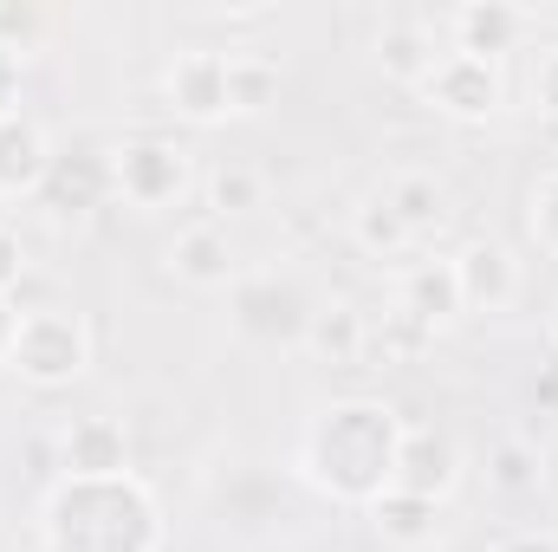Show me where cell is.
<instances>
[{"label": "cell", "mask_w": 558, "mask_h": 552, "mask_svg": "<svg viewBox=\"0 0 558 552\" xmlns=\"http://www.w3.org/2000/svg\"><path fill=\"white\" fill-rule=\"evenodd\" d=\"M403 416L384 397H338L299 429L292 468L312 494L331 507H371L377 494L397 488V448H403Z\"/></svg>", "instance_id": "6da1fadb"}, {"label": "cell", "mask_w": 558, "mask_h": 552, "mask_svg": "<svg viewBox=\"0 0 558 552\" xmlns=\"http://www.w3.org/2000/svg\"><path fill=\"white\" fill-rule=\"evenodd\" d=\"M162 501L156 488L131 475H98L72 481L59 475L46 507H39V547L46 552H162Z\"/></svg>", "instance_id": "7a4b0ae2"}, {"label": "cell", "mask_w": 558, "mask_h": 552, "mask_svg": "<svg viewBox=\"0 0 558 552\" xmlns=\"http://www.w3.org/2000/svg\"><path fill=\"white\" fill-rule=\"evenodd\" d=\"M7 371L20 384H33V391L78 384L92 371V325H85V312H72V305H33V312H20Z\"/></svg>", "instance_id": "3957f363"}, {"label": "cell", "mask_w": 558, "mask_h": 552, "mask_svg": "<svg viewBox=\"0 0 558 552\" xmlns=\"http://www.w3.org/2000/svg\"><path fill=\"white\" fill-rule=\"evenodd\" d=\"M111 182H118V202L137 208V215H162L189 195L195 182V156L175 137H124L111 149Z\"/></svg>", "instance_id": "277c9868"}, {"label": "cell", "mask_w": 558, "mask_h": 552, "mask_svg": "<svg viewBox=\"0 0 558 552\" xmlns=\"http://www.w3.org/2000/svg\"><path fill=\"white\" fill-rule=\"evenodd\" d=\"M416 98L428 111H441V118H454V124H487L500 105H507V72L494 65V59H474V52H441L435 59V72L416 85Z\"/></svg>", "instance_id": "5b68a950"}, {"label": "cell", "mask_w": 558, "mask_h": 552, "mask_svg": "<svg viewBox=\"0 0 558 552\" xmlns=\"http://www.w3.org/2000/svg\"><path fill=\"white\" fill-rule=\"evenodd\" d=\"M234 325L260 345H305V325H312V299L299 292V279L286 274H241L234 292Z\"/></svg>", "instance_id": "8992f818"}, {"label": "cell", "mask_w": 558, "mask_h": 552, "mask_svg": "<svg viewBox=\"0 0 558 552\" xmlns=\"http://www.w3.org/2000/svg\"><path fill=\"white\" fill-rule=\"evenodd\" d=\"M162 98H169V111H175L182 124H195V131L228 124V118H234V111H228V52H215V46L175 52L169 72H162Z\"/></svg>", "instance_id": "52a82bcc"}, {"label": "cell", "mask_w": 558, "mask_h": 552, "mask_svg": "<svg viewBox=\"0 0 558 552\" xmlns=\"http://www.w3.org/2000/svg\"><path fill=\"white\" fill-rule=\"evenodd\" d=\"M46 215L65 228V221H92L105 202H118V182H111V149L98 143H78V149H59L52 156V176L39 189Z\"/></svg>", "instance_id": "ba28073f"}, {"label": "cell", "mask_w": 558, "mask_h": 552, "mask_svg": "<svg viewBox=\"0 0 558 552\" xmlns=\"http://www.w3.org/2000/svg\"><path fill=\"white\" fill-rule=\"evenodd\" d=\"M533 33H539V13L520 7V0H461L448 13V46L474 52V59H494V65L507 52H520Z\"/></svg>", "instance_id": "9c48e42d"}, {"label": "cell", "mask_w": 558, "mask_h": 552, "mask_svg": "<svg viewBox=\"0 0 558 552\" xmlns=\"http://www.w3.org/2000/svg\"><path fill=\"white\" fill-rule=\"evenodd\" d=\"M461 475H468V455H461V442L448 429H435V422H410L403 429V448H397V488L403 494H422V501L448 507Z\"/></svg>", "instance_id": "30bf717a"}, {"label": "cell", "mask_w": 558, "mask_h": 552, "mask_svg": "<svg viewBox=\"0 0 558 552\" xmlns=\"http://www.w3.org/2000/svg\"><path fill=\"white\" fill-rule=\"evenodd\" d=\"M162 267H169V279H182L189 292H234L241 254H234V241H228L221 221H195V228H182L162 248Z\"/></svg>", "instance_id": "8fae6325"}, {"label": "cell", "mask_w": 558, "mask_h": 552, "mask_svg": "<svg viewBox=\"0 0 558 552\" xmlns=\"http://www.w3.org/2000/svg\"><path fill=\"white\" fill-rule=\"evenodd\" d=\"M52 131L33 111L0 118V202H39L46 176H52Z\"/></svg>", "instance_id": "7c38bea8"}, {"label": "cell", "mask_w": 558, "mask_h": 552, "mask_svg": "<svg viewBox=\"0 0 558 552\" xmlns=\"http://www.w3.org/2000/svg\"><path fill=\"white\" fill-rule=\"evenodd\" d=\"M59 468L72 481H98V475H131V429L118 416H78L59 429Z\"/></svg>", "instance_id": "4fadbf2b"}, {"label": "cell", "mask_w": 558, "mask_h": 552, "mask_svg": "<svg viewBox=\"0 0 558 552\" xmlns=\"http://www.w3.org/2000/svg\"><path fill=\"white\" fill-rule=\"evenodd\" d=\"M397 312L428 332V338H441L454 319H468L461 312V279H454V261H410L403 279H397Z\"/></svg>", "instance_id": "5bb4252c"}, {"label": "cell", "mask_w": 558, "mask_h": 552, "mask_svg": "<svg viewBox=\"0 0 558 552\" xmlns=\"http://www.w3.org/2000/svg\"><path fill=\"white\" fill-rule=\"evenodd\" d=\"M454 279H461V312H507L520 299V261L507 241H468L454 254Z\"/></svg>", "instance_id": "9a60e30c"}, {"label": "cell", "mask_w": 558, "mask_h": 552, "mask_svg": "<svg viewBox=\"0 0 558 552\" xmlns=\"http://www.w3.org/2000/svg\"><path fill=\"white\" fill-rule=\"evenodd\" d=\"M448 46L435 39V26L428 20H410V13H397V20H384V33H377V72L390 79V85H403V92H416L422 79L435 72V59H441Z\"/></svg>", "instance_id": "2e32d148"}, {"label": "cell", "mask_w": 558, "mask_h": 552, "mask_svg": "<svg viewBox=\"0 0 558 552\" xmlns=\"http://www.w3.org/2000/svg\"><path fill=\"white\" fill-rule=\"evenodd\" d=\"M377 189H384V202L403 215V228L416 235V248L435 241V235L454 221V195H448V182L428 176V169H397V176H384Z\"/></svg>", "instance_id": "e0dca14e"}, {"label": "cell", "mask_w": 558, "mask_h": 552, "mask_svg": "<svg viewBox=\"0 0 558 552\" xmlns=\"http://www.w3.org/2000/svg\"><path fill=\"white\" fill-rule=\"evenodd\" d=\"M364 514H371L377 540H384L390 552H428L435 540H441V507H435V501H422V494H403V488L377 494Z\"/></svg>", "instance_id": "ac0fdd59"}, {"label": "cell", "mask_w": 558, "mask_h": 552, "mask_svg": "<svg viewBox=\"0 0 558 552\" xmlns=\"http://www.w3.org/2000/svg\"><path fill=\"white\" fill-rule=\"evenodd\" d=\"M305 351H312V358H325V364H364V351H371V319H364L357 305H344V299L312 305Z\"/></svg>", "instance_id": "d6986e66"}, {"label": "cell", "mask_w": 558, "mask_h": 552, "mask_svg": "<svg viewBox=\"0 0 558 552\" xmlns=\"http://www.w3.org/2000/svg\"><path fill=\"white\" fill-rule=\"evenodd\" d=\"M351 241H357L371 261H403V254H416V235H410L403 215L384 202V189H371V195L351 208Z\"/></svg>", "instance_id": "ffe728a7"}, {"label": "cell", "mask_w": 558, "mask_h": 552, "mask_svg": "<svg viewBox=\"0 0 558 552\" xmlns=\"http://www.w3.org/2000/svg\"><path fill=\"white\" fill-rule=\"evenodd\" d=\"M279 105V59L267 52H228V111L260 118Z\"/></svg>", "instance_id": "44dd1931"}, {"label": "cell", "mask_w": 558, "mask_h": 552, "mask_svg": "<svg viewBox=\"0 0 558 552\" xmlns=\"http://www.w3.org/2000/svg\"><path fill=\"white\" fill-rule=\"evenodd\" d=\"M487 488H494V494H507V501L539 494V488H546V455H539L526 435L494 442V455H487Z\"/></svg>", "instance_id": "7402d4cb"}, {"label": "cell", "mask_w": 558, "mask_h": 552, "mask_svg": "<svg viewBox=\"0 0 558 552\" xmlns=\"http://www.w3.org/2000/svg\"><path fill=\"white\" fill-rule=\"evenodd\" d=\"M260 195H267V182H260V169H247V163H221V169L208 176V208H215L221 221H228V215H254Z\"/></svg>", "instance_id": "603a6c76"}, {"label": "cell", "mask_w": 558, "mask_h": 552, "mask_svg": "<svg viewBox=\"0 0 558 552\" xmlns=\"http://www.w3.org/2000/svg\"><path fill=\"white\" fill-rule=\"evenodd\" d=\"M526 235H533V248L558 261V169H546L533 189H526Z\"/></svg>", "instance_id": "cb8c5ba5"}, {"label": "cell", "mask_w": 558, "mask_h": 552, "mask_svg": "<svg viewBox=\"0 0 558 552\" xmlns=\"http://www.w3.org/2000/svg\"><path fill=\"white\" fill-rule=\"evenodd\" d=\"M39 39H46V13L26 7V0H0V46H7L13 59H33Z\"/></svg>", "instance_id": "d4e9b609"}, {"label": "cell", "mask_w": 558, "mask_h": 552, "mask_svg": "<svg viewBox=\"0 0 558 552\" xmlns=\"http://www.w3.org/2000/svg\"><path fill=\"white\" fill-rule=\"evenodd\" d=\"M533 105H539V118L558 124V46H546L539 65H533Z\"/></svg>", "instance_id": "484cf974"}, {"label": "cell", "mask_w": 558, "mask_h": 552, "mask_svg": "<svg viewBox=\"0 0 558 552\" xmlns=\"http://www.w3.org/2000/svg\"><path fill=\"white\" fill-rule=\"evenodd\" d=\"M20 274H26V248H20V235L0 221V292L13 299V286H20Z\"/></svg>", "instance_id": "4316f807"}, {"label": "cell", "mask_w": 558, "mask_h": 552, "mask_svg": "<svg viewBox=\"0 0 558 552\" xmlns=\"http://www.w3.org/2000/svg\"><path fill=\"white\" fill-rule=\"evenodd\" d=\"M20 79H26V59H13V52L0 46V118L20 111Z\"/></svg>", "instance_id": "83f0119b"}, {"label": "cell", "mask_w": 558, "mask_h": 552, "mask_svg": "<svg viewBox=\"0 0 558 552\" xmlns=\"http://www.w3.org/2000/svg\"><path fill=\"white\" fill-rule=\"evenodd\" d=\"M494 552H558V533H546V527H520V533H507Z\"/></svg>", "instance_id": "f1b7e54d"}, {"label": "cell", "mask_w": 558, "mask_h": 552, "mask_svg": "<svg viewBox=\"0 0 558 552\" xmlns=\"http://www.w3.org/2000/svg\"><path fill=\"white\" fill-rule=\"evenodd\" d=\"M13 332H20V305L0 292V364H7V351H13Z\"/></svg>", "instance_id": "f546056e"}, {"label": "cell", "mask_w": 558, "mask_h": 552, "mask_svg": "<svg viewBox=\"0 0 558 552\" xmlns=\"http://www.w3.org/2000/svg\"><path fill=\"white\" fill-rule=\"evenodd\" d=\"M553 338H558V312H553Z\"/></svg>", "instance_id": "4dcf8cb0"}]
</instances>
